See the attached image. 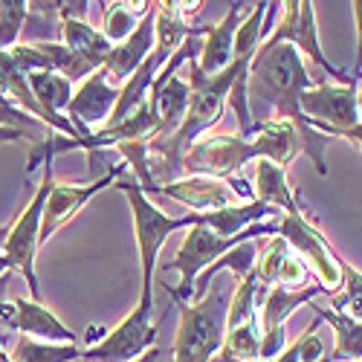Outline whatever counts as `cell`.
<instances>
[{
  "label": "cell",
  "instance_id": "obj_1",
  "mask_svg": "<svg viewBox=\"0 0 362 362\" xmlns=\"http://www.w3.org/2000/svg\"><path fill=\"white\" fill-rule=\"evenodd\" d=\"M313 84L319 81H313V76L305 67V58L290 44H261L247 73L250 107L261 102L273 110L269 122H290L301 136V154L310 157L319 177H327L330 168L325 160V148L330 145V136L319 134L310 125V119L301 113V105H298L301 93L310 90Z\"/></svg>",
  "mask_w": 362,
  "mask_h": 362
},
{
  "label": "cell",
  "instance_id": "obj_2",
  "mask_svg": "<svg viewBox=\"0 0 362 362\" xmlns=\"http://www.w3.org/2000/svg\"><path fill=\"white\" fill-rule=\"evenodd\" d=\"M301 154V136L290 122H261L252 139L238 134H203L183 160V177H218L235 180L247 163L269 160L281 168H290Z\"/></svg>",
  "mask_w": 362,
  "mask_h": 362
},
{
  "label": "cell",
  "instance_id": "obj_3",
  "mask_svg": "<svg viewBox=\"0 0 362 362\" xmlns=\"http://www.w3.org/2000/svg\"><path fill=\"white\" fill-rule=\"evenodd\" d=\"M226 273V269H223ZM206 290L203 298L174 301L180 308V327L174 337V362H212L215 354L223 348L226 337V313L232 301V279L223 276Z\"/></svg>",
  "mask_w": 362,
  "mask_h": 362
},
{
  "label": "cell",
  "instance_id": "obj_4",
  "mask_svg": "<svg viewBox=\"0 0 362 362\" xmlns=\"http://www.w3.org/2000/svg\"><path fill=\"white\" fill-rule=\"evenodd\" d=\"M119 192H125L131 215H134V232H136V247H139V267H142V296H139V310L154 316V273H157V255L165 247V240L177 229H192L203 221V215H168L148 200V194L139 189V183H116Z\"/></svg>",
  "mask_w": 362,
  "mask_h": 362
},
{
  "label": "cell",
  "instance_id": "obj_5",
  "mask_svg": "<svg viewBox=\"0 0 362 362\" xmlns=\"http://www.w3.org/2000/svg\"><path fill=\"white\" fill-rule=\"evenodd\" d=\"M47 151V160H44V174H41V183L29 200V206L12 221L9 238H6V247L4 255H0V269L4 273H21L26 287H29V298L41 301V287H38V276H35V255L41 247V221H44V209H47V197L52 192V160H55V131L47 134L44 142H38Z\"/></svg>",
  "mask_w": 362,
  "mask_h": 362
},
{
  "label": "cell",
  "instance_id": "obj_6",
  "mask_svg": "<svg viewBox=\"0 0 362 362\" xmlns=\"http://www.w3.org/2000/svg\"><path fill=\"white\" fill-rule=\"evenodd\" d=\"M264 235H276V223L273 221L255 223V226H250L247 232H240L235 238H221L218 232H212V229L203 226V223L186 229L183 244H180L174 261L163 264V273H165V269H177V273H180V284L177 287H165V293L174 301H186V305H192V298H194V281H197V276L203 273V269H209L221 255H226L238 244H247V240L264 238Z\"/></svg>",
  "mask_w": 362,
  "mask_h": 362
},
{
  "label": "cell",
  "instance_id": "obj_7",
  "mask_svg": "<svg viewBox=\"0 0 362 362\" xmlns=\"http://www.w3.org/2000/svg\"><path fill=\"white\" fill-rule=\"evenodd\" d=\"M276 235L284 238L290 250L308 264L327 296H337L342 290V255L330 247V240L310 223L308 215H281L276 221Z\"/></svg>",
  "mask_w": 362,
  "mask_h": 362
},
{
  "label": "cell",
  "instance_id": "obj_8",
  "mask_svg": "<svg viewBox=\"0 0 362 362\" xmlns=\"http://www.w3.org/2000/svg\"><path fill=\"white\" fill-rule=\"evenodd\" d=\"M316 4L310 0H287L281 4V21H276L273 33L264 44H290L301 58H310L316 67H322L337 84H356L345 70L334 67L327 62V55L319 47V29H316Z\"/></svg>",
  "mask_w": 362,
  "mask_h": 362
},
{
  "label": "cell",
  "instance_id": "obj_9",
  "mask_svg": "<svg viewBox=\"0 0 362 362\" xmlns=\"http://www.w3.org/2000/svg\"><path fill=\"white\" fill-rule=\"evenodd\" d=\"M157 325L151 313L134 308L113 330L81 351L78 362H136L142 354H148L157 342Z\"/></svg>",
  "mask_w": 362,
  "mask_h": 362
},
{
  "label": "cell",
  "instance_id": "obj_10",
  "mask_svg": "<svg viewBox=\"0 0 362 362\" xmlns=\"http://www.w3.org/2000/svg\"><path fill=\"white\" fill-rule=\"evenodd\" d=\"M157 194L171 197L174 203L189 206L194 215H206V212H218V209H226V206H238V200L240 203L255 200L252 183L244 177H235V180L183 177V180H177V183L160 186Z\"/></svg>",
  "mask_w": 362,
  "mask_h": 362
},
{
  "label": "cell",
  "instance_id": "obj_11",
  "mask_svg": "<svg viewBox=\"0 0 362 362\" xmlns=\"http://www.w3.org/2000/svg\"><path fill=\"white\" fill-rule=\"evenodd\" d=\"M301 113L310 119V125L319 134L345 131L359 122L356 113V84H330L319 81L301 93Z\"/></svg>",
  "mask_w": 362,
  "mask_h": 362
},
{
  "label": "cell",
  "instance_id": "obj_12",
  "mask_svg": "<svg viewBox=\"0 0 362 362\" xmlns=\"http://www.w3.org/2000/svg\"><path fill=\"white\" fill-rule=\"evenodd\" d=\"M316 296H327L322 284H310L305 290H287V287H269L261 301V359H276L284 351V322L298 310L310 305Z\"/></svg>",
  "mask_w": 362,
  "mask_h": 362
},
{
  "label": "cell",
  "instance_id": "obj_13",
  "mask_svg": "<svg viewBox=\"0 0 362 362\" xmlns=\"http://www.w3.org/2000/svg\"><path fill=\"white\" fill-rule=\"evenodd\" d=\"M116 99H119V87L110 84V76L105 73V67L90 73L78 84V90H73V99L67 105V119L84 142L99 131V125L102 128L107 125V119L116 107Z\"/></svg>",
  "mask_w": 362,
  "mask_h": 362
},
{
  "label": "cell",
  "instance_id": "obj_14",
  "mask_svg": "<svg viewBox=\"0 0 362 362\" xmlns=\"http://www.w3.org/2000/svg\"><path fill=\"white\" fill-rule=\"evenodd\" d=\"M0 327L21 330L23 337L41 339V342L78 345V337L73 334V330L49 308H44L41 301H33V298H15V301L0 298Z\"/></svg>",
  "mask_w": 362,
  "mask_h": 362
},
{
  "label": "cell",
  "instance_id": "obj_15",
  "mask_svg": "<svg viewBox=\"0 0 362 362\" xmlns=\"http://www.w3.org/2000/svg\"><path fill=\"white\" fill-rule=\"evenodd\" d=\"M125 163L113 168L110 174L93 180V183H84V186H73V183H52V192L47 197V209H44V221H41V244H47V238H52L55 229H62L67 221H73L81 209L93 200L102 189L113 186L116 177L125 174Z\"/></svg>",
  "mask_w": 362,
  "mask_h": 362
},
{
  "label": "cell",
  "instance_id": "obj_16",
  "mask_svg": "<svg viewBox=\"0 0 362 362\" xmlns=\"http://www.w3.org/2000/svg\"><path fill=\"white\" fill-rule=\"evenodd\" d=\"M154 9H157V4H151L145 18L139 21V26L122 44H113V49L107 55L105 73L116 81V87H122L142 67V62L151 55V49H154Z\"/></svg>",
  "mask_w": 362,
  "mask_h": 362
},
{
  "label": "cell",
  "instance_id": "obj_17",
  "mask_svg": "<svg viewBox=\"0 0 362 362\" xmlns=\"http://www.w3.org/2000/svg\"><path fill=\"white\" fill-rule=\"evenodd\" d=\"M247 15H250V4H232V9L223 15L221 23L206 29V35L200 41V52H197V67L206 76H218L232 64L235 33Z\"/></svg>",
  "mask_w": 362,
  "mask_h": 362
},
{
  "label": "cell",
  "instance_id": "obj_18",
  "mask_svg": "<svg viewBox=\"0 0 362 362\" xmlns=\"http://www.w3.org/2000/svg\"><path fill=\"white\" fill-rule=\"evenodd\" d=\"M252 192H255V200L273 206L276 212H284V215H305L301 209L290 180H287V168L269 163V160H255V174H252Z\"/></svg>",
  "mask_w": 362,
  "mask_h": 362
},
{
  "label": "cell",
  "instance_id": "obj_19",
  "mask_svg": "<svg viewBox=\"0 0 362 362\" xmlns=\"http://www.w3.org/2000/svg\"><path fill=\"white\" fill-rule=\"evenodd\" d=\"M58 26H62V44L67 49H73L76 55H81L84 62L93 64L96 70L105 67L113 44L105 38L102 29L90 26L87 21H73V18H58Z\"/></svg>",
  "mask_w": 362,
  "mask_h": 362
},
{
  "label": "cell",
  "instance_id": "obj_20",
  "mask_svg": "<svg viewBox=\"0 0 362 362\" xmlns=\"http://www.w3.org/2000/svg\"><path fill=\"white\" fill-rule=\"evenodd\" d=\"M316 316L334 327V351L327 354L330 362H362V322L339 313L334 308L313 305Z\"/></svg>",
  "mask_w": 362,
  "mask_h": 362
},
{
  "label": "cell",
  "instance_id": "obj_21",
  "mask_svg": "<svg viewBox=\"0 0 362 362\" xmlns=\"http://www.w3.org/2000/svg\"><path fill=\"white\" fill-rule=\"evenodd\" d=\"M261 359V327L258 319H250L226 330L221 356L212 362H258Z\"/></svg>",
  "mask_w": 362,
  "mask_h": 362
},
{
  "label": "cell",
  "instance_id": "obj_22",
  "mask_svg": "<svg viewBox=\"0 0 362 362\" xmlns=\"http://www.w3.org/2000/svg\"><path fill=\"white\" fill-rule=\"evenodd\" d=\"M102 6H105V21H102L105 38L110 44H122L151 9V0L148 4H102Z\"/></svg>",
  "mask_w": 362,
  "mask_h": 362
},
{
  "label": "cell",
  "instance_id": "obj_23",
  "mask_svg": "<svg viewBox=\"0 0 362 362\" xmlns=\"http://www.w3.org/2000/svg\"><path fill=\"white\" fill-rule=\"evenodd\" d=\"M267 284H261L252 273L247 279H240L235 293H232V301H229V313H226V330L244 325L250 319H255V308H261V301L267 296Z\"/></svg>",
  "mask_w": 362,
  "mask_h": 362
},
{
  "label": "cell",
  "instance_id": "obj_24",
  "mask_svg": "<svg viewBox=\"0 0 362 362\" xmlns=\"http://www.w3.org/2000/svg\"><path fill=\"white\" fill-rule=\"evenodd\" d=\"M15 362H78L81 348L78 345H55V342H41L21 337L12 348Z\"/></svg>",
  "mask_w": 362,
  "mask_h": 362
},
{
  "label": "cell",
  "instance_id": "obj_25",
  "mask_svg": "<svg viewBox=\"0 0 362 362\" xmlns=\"http://www.w3.org/2000/svg\"><path fill=\"white\" fill-rule=\"evenodd\" d=\"M290 255H293V250H290L287 240L279 238V235H273V238L267 240V247L258 252L255 267H252V276L261 284H267V287H276L279 284V276H281V267H284V261Z\"/></svg>",
  "mask_w": 362,
  "mask_h": 362
},
{
  "label": "cell",
  "instance_id": "obj_26",
  "mask_svg": "<svg viewBox=\"0 0 362 362\" xmlns=\"http://www.w3.org/2000/svg\"><path fill=\"white\" fill-rule=\"evenodd\" d=\"M26 21H29L26 0H0V47L12 49L15 44H21Z\"/></svg>",
  "mask_w": 362,
  "mask_h": 362
},
{
  "label": "cell",
  "instance_id": "obj_27",
  "mask_svg": "<svg viewBox=\"0 0 362 362\" xmlns=\"http://www.w3.org/2000/svg\"><path fill=\"white\" fill-rule=\"evenodd\" d=\"M342 276H345V293L339 296H330L334 298V310H339V313H348L351 319H356V322H362V273L354 267V264H348L345 258H342Z\"/></svg>",
  "mask_w": 362,
  "mask_h": 362
},
{
  "label": "cell",
  "instance_id": "obj_28",
  "mask_svg": "<svg viewBox=\"0 0 362 362\" xmlns=\"http://www.w3.org/2000/svg\"><path fill=\"white\" fill-rule=\"evenodd\" d=\"M38 119H33L26 110L15 107L4 93H0V128H15V131H23L21 125H35Z\"/></svg>",
  "mask_w": 362,
  "mask_h": 362
},
{
  "label": "cell",
  "instance_id": "obj_29",
  "mask_svg": "<svg viewBox=\"0 0 362 362\" xmlns=\"http://www.w3.org/2000/svg\"><path fill=\"white\" fill-rule=\"evenodd\" d=\"M351 12H354V21H356V64H354L351 78L359 84V78H362V0H354Z\"/></svg>",
  "mask_w": 362,
  "mask_h": 362
},
{
  "label": "cell",
  "instance_id": "obj_30",
  "mask_svg": "<svg viewBox=\"0 0 362 362\" xmlns=\"http://www.w3.org/2000/svg\"><path fill=\"white\" fill-rule=\"evenodd\" d=\"M327 136H330V139H351V142H356V148L362 151V122H356L354 128H345V131H330Z\"/></svg>",
  "mask_w": 362,
  "mask_h": 362
},
{
  "label": "cell",
  "instance_id": "obj_31",
  "mask_svg": "<svg viewBox=\"0 0 362 362\" xmlns=\"http://www.w3.org/2000/svg\"><path fill=\"white\" fill-rule=\"evenodd\" d=\"M258 362H298V342H293L290 348H284L276 359H258Z\"/></svg>",
  "mask_w": 362,
  "mask_h": 362
},
{
  "label": "cell",
  "instance_id": "obj_32",
  "mask_svg": "<svg viewBox=\"0 0 362 362\" xmlns=\"http://www.w3.org/2000/svg\"><path fill=\"white\" fill-rule=\"evenodd\" d=\"M9 229H12V223H6V226H0V255H4V247H6V238H9Z\"/></svg>",
  "mask_w": 362,
  "mask_h": 362
},
{
  "label": "cell",
  "instance_id": "obj_33",
  "mask_svg": "<svg viewBox=\"0 0 362 362\" xmlns=\"http://www.w3.org/2000/svg\"><path fill=\"white\" fill-rule=\"evenodd\" d=\"M157 356H160V351H157V348H151V351H148V354H142L136 362H157Z\"/></svg>",
  "mask_w": 362,
  "mask_h": 362
},
{
  "label": "cell",
  "instance_id": "obj_34",
  "mask_svg": "<svg viewBox=\"0 0 362 362\" xmlns=\"http://www.w3.org/2000/svg\"><path fill=\"white\" fill-rule=\"evenodd\" d=\"M356 113H359V122H362V87H356Z\"/></svg>",
  "mask_w": 362,
  "mask_h": 362
},
{
  "label": "cell",
  "instance_id": "obj_35",
  "mask_svg": "<svg viewBox=\"0 0 362 362\" xmlns=\"http://www.w3.org/2000/svg\"><path fill=\"white\" fill-rule=\"evenodd\" d=\"M0 362H15V359H12V354H6L4 348H0Z\"/></svg>",
  "mask_w": 362,
  "mask_h": 362
},
{
  "label": "cell",
  "instance_id": "obj_36",
  "mask_svg": "<svg viewBox=\"0 0 362 362\" xmlns=\"http://www.w3.org/2000/svg\"><path fill=\"white\" fill-rule=\"evenodd\" d=\"M322 362H330V359H327V356H325V359H322Z\"/></svg>",
  "mask_w": 362,
  "mask_h": 362
}]
</instances>
